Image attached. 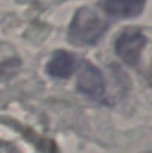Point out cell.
<instances>
[{"label": "cell", "instance_id": "1", "mask_svg": "<svg viewBox=\"0 0 152 153\" xmlns=\"http://www.w3.org/2000/svg\"><path fill=\"white\" fill-rule=\"evenodd\" d=\"M107 30V22L90 7L79 9L69 27V42L78 46L94 45Z\"/></svg>", "mask_w": 152, "mask_h": 153}, {"label": "cell", "instance_id": "2", "mask_svg": "<svg viewBox=\"0 0 152 153\" xmlns=\"http://www.w3.org/2000/svg\"><path fill=\"white\" fill-rule=\"evenodd\" d=\"M146 45V37L139 28H125L115 42V49L119 58L128 65H137L142 51Z\"/></svg>", "mask_w": 152, "mask_h": 153}, {"label": "cell", "instance_id": "3", "mask_svg": "<svg viewBox=\"0 0 152 153\" xmlns=\"http://www.w3.org/2000/svg\"><path fill=\"white\" fill-rule=\"evenodd\" d=\"M78 91L87 97L91 98H101L104 95V77L101 71L94 67L91 62H85L82 70L78 74V82H76Z\"/></svg>", "mask_w": 152, "mask_h": 153}, {"label": "cell", "instance_id": "4", "mask_svg": "<svg viewBox=\"0 0 152 153\" xmlns=\"http://www.w3.org/2000/svg\"><path fill=\"white\" fill-rule=\"evenodd\" d=\"M76 58L66 51H57L46 65L48 74L57 79H67L76 70Z\"/></svg>", "mask_w": 152, "mask_h": 153}, {"label": "cell", "instance_id": "5", "mask_svg": "<svg viewBox=\"0 0 152 153\" xmlns=\"http://www.w3.org/2000/svg\"><path fill=\"white\" fill-rule=\"evenodd\" d=\"M145 1L146 0H104L103 9L115 18H133L143 10Z\"/></svg>", "mask_w": 152, "mask_h": 153}]
</instances>
